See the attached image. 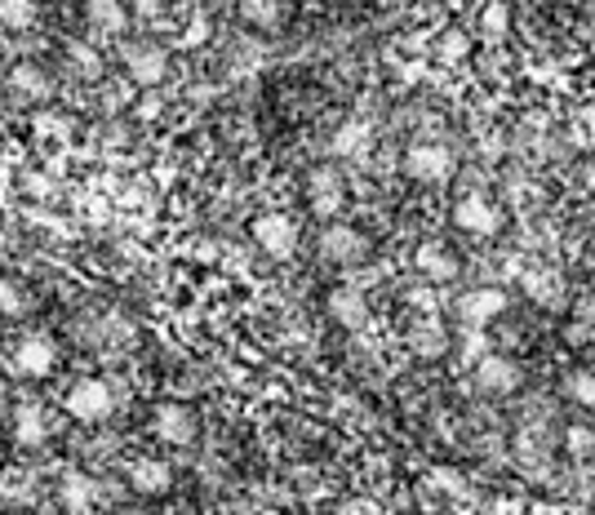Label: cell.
<instances>
[{
    "mask_svg": "<svg viewBox=\"0 0 595 515\" xmlns=\"http://www.w3.org/2000/svg\"><path fill=\"white\" fill-rule=\"evenodd\" d=\"M63 409L76 417V423H103V417L116 409V391L103 378H80L63 391Z\"/></svg>",
    "mask_w": 595,
    "mask_h": 515,
    "instance_id": "6da1fadb",
    "label": "cell"
},
{
    "mask_svg": "<svg viewBox=\"0 0 595 515\" xmlns=\"http://www.w3.org/2000/svg\"><path fill=\"white\" fill-rule=\"evenodd\" d=\"M10 364H14L18 378H50L54 364H59V347H54V338H44V334H27V338H18Z\"/></svg>",
    "mask_w": 595,
    "mask_h": 515,
    "instance_id": "7a4b0ae2",
    "label": "cell"
},
{
    "mask_svg": "<svg viewBox=\"0 0 595 515\" xmlns=\"http://www.w3.org/2000/svg\"><path fill=\"white\" fill-rule=\"evenodd\" d=\"M254 241L271 258H294V249H298V222L289 214H262L254 222Z\"/></svg>",
    "mask_w": 595,
    "mask_h": 515,
    "instance_id": "3957f363",
    "label": "cell"
},
{
    "mask_svg": "<svg viewBox=\"0 0 595 515\" xmlns=\"http://www.w3.org/2000/svg\"><path fill=\"white\" fill-rule=\"evenodd\" d=\"M453 152L444 143H414L404 152V173L418 178V182H444L453 173Z\"/></svg>",
    "mask_w": 595,
    "mask_h": 515,
    "instance_id": "277c9868",
    "label": "cell"
},
{
    "mask_svg": "<svg viewBox=\"0 0 595 515\" xmlns=\"http://www.w3.org/2000/svg\"><path fill=\"white\" fill-rule=\"evenodd\" d=\"M125 72L139 89H156L169 76V54L160 44H129L125 50Z\"/></svg>",
    "mask_w": 595,
    "mask_h": 515,
    "instance_id": "5b68a950",
    "label": "cell"
},
{
    "mask_svg": "<svg viewBox=\"0 0 595 515\" xmlns=\"http://www.w3.org/2000/svg\"><path fill=\"white\" fill-rule=\"evenodd\" d=\"M453 222L463 227V231H471V236H497L502 214L493 209V201H489V196L471 192V196H463V201L453 205Z\"/></svg>",
    "mask_w": 595,
    "mask_h": 515,
    "instance_id": "8992f818",
    "label": "cell"
},
{
    "mask_svg": "<svg viewBox=\"0 0 595 515\" xmlns=\"http://www.w3.org/2000/svg\"><path fill=\"white\" fill-rule=\"evenodd\" d=\"M364 249H370V241L347 222H329L320 231V258H329V262H360Z\"/></svg>",
    "mask_w": 595,
    "mask_h": 515,
    "instance_id": "52a82bcc",
    "label": "cell"
},
{
    "mask_svg": "<svg viewBox=\"0 0 595 515\" xmlns=\"http://www.w3.org/2000/svg\"><path fill=\"white\" fill-rule=\"evenodd\" d=\"M152 432H156L165 445H192V440H196V413H192L187 404L169 400V404H160V409H156V417H152Z\"/></svg>",
    "mask_w": 595,
    "mask_h": 515,
    "instance_id": "ba28073f",
    "label": "cell"
},
{
    "mask_svg": "<svg viewBox=\"0 0 595 515\" xmlns=\"http://www.w3.org/2000/svg\"><path fill=\"white\" fill-rule=\"evenodd\" d=\"M414 262H418V271H423L427 280H436V285H449V280L463 275V262H457V254H453L449 245H440V241L418 245Z\"/></svg>",
    "mask_w": 595,
    "mask_h": 515,
    "instance_id": "9c48e42d",
    "label": "cell"
},
{
    "mask_svg": "<svg viewBox=\"0 0 595 515\" xmlns=\"http://www.w3.org/2000/svg\"><path fill=\"white\" fill-rule=\"evenodd\" d=\"M59 498H63L67 515H85V511H94V502L103 498V485L94 476H85V472H63Z\"/></svg>",
    "mask_w": 595,
    "mask_h": 515,
    "instance_id": "30bf717a",
    "label": "cell"
},
{
    "mask_svg": "<svg viewBox=\"0 0 595 515\" xmlns=\"http://www.w3.org/2000/svg\"><path fill=\"white\" fill-rule=\"evenodd\" d=\"M307 201L320 218H334L342 209V178L334 169H311L307 178Z\"/></svg>",
    "mask_w": 595,
    "mask_h": 515,
    "instance_id": "8fae6325",
    "label": "cell"
},
{
    "mask_svg": "<svg viewBox=\"0 0 595 515\" xmlns=\"http://www.w3.org/2000/svg\"><path fill=\"white\" fill-rule=\"evenodd\" d=\"M476 387H480V391H493V396L516 391V387H520V364L502 360V356H480V360H476Z\"/></svg>",
    "mask_w": 595,
    "mask_h": 515,
    "instance_id": "7c38bea8",
    "label": "cell"
},
{
    "mask_svg": "<svg viewBox=\"0 0 595 515\" xmlns=\"http://www.w3.org/2000/svg\"><path fill=\"white\" fill-rule=\"evenodd\" d=\"M169 485H173L169 462H160V458H139V462H129V489H133V493L156 498V493H169Z\"/></svg>",
    "mask_w": 595,
    "mask_h": 515,
    "instance_id": "4fadbf2b",
    "label": "cell"
},
{
    "mask_svg": "<svg viewBox=\"0 0 595 515\" xmlns=\"http://www.w3.org/2000/svg\"><path fill=\"white\" fill-rule=\"evenodd\" d=\"M507 311V294L502 289H471V294H463V302H457V316H463L471 330H480L484 320H493V316H502Z\"/></svg>",
    "mask_w": 595,
    "mask_h": 515,
    "instance_id": "5bb4252c",
    "label": "cell"
},
{
    "mask_svg": "<svg viewBox=\"0 0 595 515\" xmlns=\"http://www.w3.org/2000/svg\"><path fill=\"white\" fill-rule=\"evenodd\" d=\"M85 23L99 36H125L129 10H125V0H85Z\"/></svg>",
    "mask_w": 595,
    "mask_h": 515,
    "instance_id": "9a60e30c",
    "label": "cell"
},
{
    "mask_svg": "<svg viewBox=\"0 0 595 515\" xmlns=\"http://www.w3.org/2000/svg\"><path fill=\"white\" fill-rule=\"evenodd\" d=\"M14 436H18V445H44L50 440V413H44L36 400H27V404H18L14 409Z\"/></svg>",
    "mask_w": 595,
    "mask_h": 515,
    "instance_id": "2e32d148",
    "label": "cell"
},
{
    "mask_svg": "<svg viewBox=\"0 0 595 515\" xmlns=\"http://www.w3.org/2000/svg\"><path fill=\"white\" fill-rule=\"evenodd\" d=\"M329 316L342 324V330H364V324H370V302H364V294H355V289H334Z\"/></svg>",
    "mask_w": 595,
    "mask_h": 515,
    "instance_id": "e0dca14e",
    "label": "cell"
},
{
    "mask_svg": "<svg viewBox=\"0 0 595 515\" xmlns=\"http://www.w3.org/2000/svg\"><path fill=\"white\" fill-rule=\"evenodd\" d=\"M10 89L18 93V99H50V93H54L50 72L36 67V63H18V67H10Z\"/></svg>",
    "mask_w": 595,
    "mask_h": 515,
    "instance_id": "ac0fdd59",
    "label": "cell"
},
{
    "mask_svg": "<svg viewBox=\"0 0 595 515\" xmlns=\"http://www.w3.org/2000/svg\"><path fill=\"white\" fill-rule=\"evenodd\" d=\"M67 67L76 72V80H103V72H107V63H103V54L94 50V44H85V40H72L67 44Z\"/></svg>",
    "mask_w": 595,
    "mask_h": 515,
    "instance_id": "d6986e66",
    "label": "cell"
},
{
    "mask_svg": "<svg viewBox=\"0 0 595 515\" xmlns=\"http://www.w3.org/2000/svg\"><path fill=\"white\" fill-rule=\"evenodd\" d=\"M525 294L538 302V307H560L565 302V280L556 271H529L525 275Z\"/></svg>",
    "mask_w": 595,
    "mask_h": 515,
    "instance_id": "ffe728a7",
    "label": "cell"
},
{
    "mask_svg": "<svg viewBox=\"0 0 595 515\" xmlns=\"http://www.w3.org/2000/svg\"><path fill=\"white\" fill-rule=\"evenodd\" d=\"M241 18L258 31H276L285 23V0H241Z\"/></svg>",
    "mask_w": 595,
    "mask_h": 515,
    "instance_id": "44dd1931",
    "label": "cell"
},
{
    "mask_svg": "<svg viewBox=\"0 0 595 515\" xmlns=\"http://www.w3.org/2000/svg\"><path fill=\"white\" fill-rule=\"evenodd\" d=\"M370 143H374V138H370V125H364V120H347L338 133H334V156H360V152H370Z\"/></svg>",
    "mask_w": 595,
    "mask_h": 515,
    "instance_id": "7402d4cb",
    "label": "cell"
},
{
    "mask_svg": "<svg viewBox=\"0 0 595 515\" xmlns=\"http://www.w3.org/2000/svg\"><path fill=\"white\" fill-rule=\"evenodd\" d=\"M40 10H36V0H0V27L5 31H27L36 27Z\"/></svg>",
    "mask_w": 595,
    "mask_h": 515,
    "instance_id": "603a6c76",
    "label": "cell"
},
{
    "mask_svg": "<svg viewBox=\"0 0 595 515\" xmlns=\"http://www.w3.org/2000/svg\"><path fill=\"white\" fill-rule=\"evenodd\" d=\"M467 54H471V36H467L463 27L440 31V40H436V59H440V63H463Z\"/></svg>",
    "mask_w": 595,
    "mask_h": 515,
    "instance_id": "cb8c5ba5",
    "label": "cell"
},
{
    "mask_svg": "<svg viewBox=\"0 0 595 515\" xmlns=\"http://www.w3.org/2000/svg\"><path fill=\"white\" fill-rule=\"evenodd\" d=\"M444 347H449V338H444V330H440L436 320H427V324H418V330H414V351L418 356L436 360V356H444Z\"/></svg>",
    "mask_w": 595,
    "mask_h": 515,
    "instance_id": "d4e9b609",
    "label": "cell"
},
{
    "mask_svg": "<svg viewBox=\"0 0 595 515\" xmlns=\"http://www.w3.org/2000/svg\"><path fill=\"white\" fill-rule=\"evenodd\" d=\"M27 307H31V298H27V289L18 285V280H0V316H27Z\"/></svg>",
    "mask_w": 595,
    "mask_h": 515,
    "instance_id": "484cf974",
    "label": "cell"
},
{
    "mask_svg": "<svg viewBox=\"0 0 595 515\" xmlns=\"http://www.w3.org/2000/svg\"><path fill=\"white\" fill-rule=\"evenodd\" d=\"M31 476H23V472H5V476H0V498H5V502H14V506H23L27 498H31Z\"/></svg>",
    "mask_w": 595,
    "mask_h": 515,
    "instance_id": "4316f807",
    "label": "cell"
},
{
    "mask_svg": "<svg viewBox=\"0 0 595 515\" xmlns=\"http://www.w3.org/2000/svg\"><path fill=\"white\" fill-rule=\"evenodd\" d=\"M484 36L489 40H502V36H507V27H512V14H507V5H497V0H493V5H484Z\"/></svg>",
    "mask_w": 595,
    "mask_h": 515,
    "instance_id": "83f0119b",
    "label": "cell"
},
{
    "mask_svg": "<svg viewBox=\"0 0 595 515\" xmlns=\"http://www.w3.org/2000/svg\"><path fill=\"white\" fill-rule=\"evenodd\" d=\"M569 396L582 404V409H595V373H573V378H569Z\"/></svg>",
    "mask_w": 595,
    "mask_h": 515,
    "instance_id": "f1b7e54d",
    "label": "cell"
},
{
    "mask_svg": "<svg viewBox=\"0 0 595 515\" xmlns=\"http://www.w3.org/2000/svg\"><path fill=\"white\" fill-rule=\"evenodd\" d=\"M565 445H569L573 458H582V453L595 449V432H586V427H569V440H565Z\"/></svg>",
    "mask_w": 595,
    "mask_h": 515,
    "instance_id": "f546056e",
    "label": "cell"
},
{
    "mask_svg": "<svg viewBox=\"0 0 595 515\" xmlns=\"http://www.w3.org/2000/svg\"><path fill=\"white\" fill-rule=\"evenodd\" d=\"M205 36H209V23H205V18H196L187 31H182V44H201Z\"/></svg>",
    "mask_w": 595,
    "mask_h": 515,
    "instance_id": "4dcf8cb0",
    "label": "cell"
},
{
    "mask_svg": "<svg viewBox=\"0 0 595 515\" xmlns=\"http://www.w3.org/2000/svg\"><path fill=\"white\" fill-rule=\"evenodd\" d=\"M467 356H484V334L480 330L467 334Z\"/></svg>",
    "mask_w": 595,
    "mask_h": 515,
    "instance_id": "1f68e13d",
    "label": "cell"
},
{
    "mask_svg": "<svg viewBox=\"0 0 595 515\" xmlns=\"http://www.w3.org/2000/svg\"><path fill=\"white\" fill-rule=\"evenodd\" d=\"M160 5H165V0H133V10H139V14H160Z\"/></svg>",
    "mask_w": 595,
    "mask_h": 515,
    "instance_id": "d6a6232c",
    "label": "cell"
},
{
    "mask_svg": "<svg viewBox=\"0 0 595 515\" xmlns=\"http://www.w3.org/2000/svg\"><path fill=\"white\" fill-rule=\"evenodd\" d=\"M586 182H591V192H595V165H591V169H586Z\"/></svg>",
    "mask_w": 595,
    "mask_h": 515,
    "instance_id": "836d02e7",
    "label": "cell"
},
{
    "mask_svg": "<svg viewBox=\"0 0 595 515\" xmlns=\"http://www.w3.org/2000/svg\"><path fill=\"white\" fill-rule=\"evenodd\" d=\"M10 396V387H5V378H0V400H5Z\"/></svg>",
    "mask_w": 595,
    "mask_h": 515,
    "instance_id": "e575fe53",
    "label": "cell"
},
{
    "mask_svg": "<svg viewBox=\"0 0 595 515\" xmlns=\"http://www.w3.org/2000/svg\"><path fill=\"white\" fill-rule=\"evenodd\" d=\"M586 125H591V129H595V107H591V112H586Z\"/></svg>",
    "mask_w": 595,
    "mask_h": 515,
    "instance_id": "d590c367",
    "label": "cell"
},
{
    "mask_svg": "<svg viewBox=\"0 0 595 515\" xmlns=\"http://www.w3.org/2000/svg\"><path fill=\"white\" fill-rule=\"evenodd\" d=\"M5 515H18V511H5Z\"/></svg>",
    "mask_w": 595,
    "mask_h": 515,
    "instance_id": "8d00e7d4",
    "label": "cell"
}]
</instances>
